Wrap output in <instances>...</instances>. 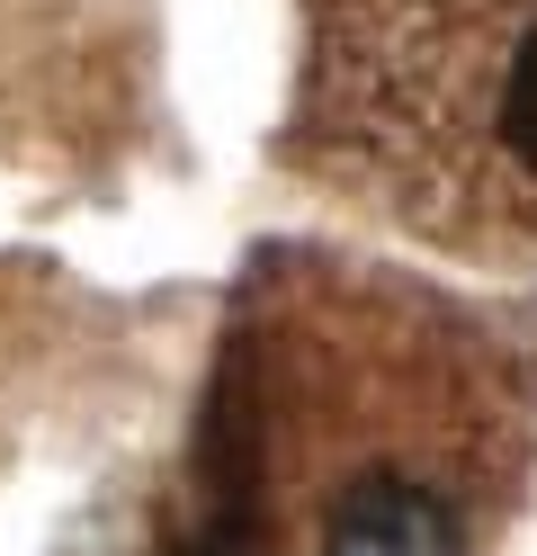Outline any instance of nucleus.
I'll return each instance as SVG.
<instances>
[{
	"mask_svg": "<svg viewBox=\"0 0 537 556\" xmlns=\"http://www.w3.org/2000/svg\"><path fill=\"white\" fill-rule=\"evenodd\" d=\"M322 556H465L457 503L421 476H358L322 520Z\"/></svg>",
	"mask_w": 537,
	"mask_h": 556,
	"instance_id": "1",
	"label": "nucleus"
},
{
	"mask_svg": "<svg viewBox=\"0 0 537 556\" xmlns=\"http://www.w3.org/2000/svg\"><path fill=\"white\" fill-rule=\"evenodd\" d=\"M501 144H511L520 170H537V18L511 46V73H501Z\"/></svg>",
	"mask_w": 537,
	"mask_h": 556,
	"instance_id": "2",
	"label": "nucleus"
}]
</instances>
